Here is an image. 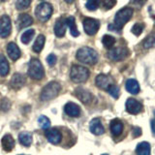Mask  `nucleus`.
Returning a JSON list of instances; mask_svg holds the SVG:
<instances>
[{"label": "nucleus", "instance_id": "obj_1", "mask_svg": "<svg viewBox=\"0 0 155 155\" xmlns=\"http://www.w3.org/2000/svg\"><path fill=\"white\" fill-rule=\"evenodd\" d=\"M77 59L84 64L94 65L98 62V53L89 47H84L77 52Z\"/></svg>", "mask_w": 155, "mask_h": 155}, {"label": "nucleus", "instance_id": "obj_2", "mask_svg": "<svg viewBox=\"0 0 155 155\" xmlns=\"http://www.w3.org/2000/svg\"><path fill=\"white\" fill-rule=\"evenodd\" d=\"M60 90H61V85L57 81H51L43 88L40 98L42 101L52 100L59 94Z\"/></svg>", "mask_w": 155, "mask_h": 155}, {"label": "nucleus", "instance_id": "obj_3", "mask_svg": "<svg viewBox=\"0 0 155 155\" xmlns=\"http://www.w3.org/2000/svg\"><path fill=\"white\" fill-rule=\"evenodd\" d=\"M133 13H134V10L131 7H124L121 10H119L114 16V25L117 29H121L129 21V19L132 18Z\"/></svg>", "mask_w": 155, "mask_h": 155}, {"label": "nucleus", "instance_id": "obj_4", "mask_svg": "<svg viewBox=\"0 0 155 155\" xmlns=\"http://www.w3.org/2000/svg\"><path fill=\"white\" fill-rule=\"evenodd\" d=\"M28 76L33 80L40 81L45 76V70L42 65L41 61L37 58H32L29 61V67H28Z\"/></svg>", "mask_w": 155, "mask_h": 155}, {"label": "nucleus", "instance_id": "obj_5", "mask_svg": "<svg viewBox=\"0 0 155 155\" xmlns=\"http://www.w3.org/2000/svg\"><path fill=\"white\" fill-rule=\"evenodd\" d=\"M89 70L87 68L80 65H74L71 68L70 78L76 84H81V82H84L87 81V79L89 78Z\"/></svg>", "mask_w": 155, "mask_h": 155}, {"label": "nucleus", "instance_id": "obj_6", "mask_svg": "<svg viewBox=\"0 0 155 155\" xmlns=\"http://www.w3.org/2000/svg\"><path fill=\"white\" fill-rule=\"evenodd\" d=\"M52 6L50 3L43 2L41 4H39L36 10H35V15L39 21H41L43 22H45L51 18L52 15Z\"/></svg>", "mask_w": 155, "mask_h": 155}, {"label": "nucleus", "instance_id": "obj_7", "mask_svg": "<svg viewBox=\"0 0 155 155\" xmlns=\"http://www.w3.org/2000/svg\"><path fill=\"white\" fill-rule=\"evenodd\" d=\"M129 55L128 48L124 47H118L115 48H111L108 52V57L113 61H121L125 59Z\"/></svg>", "mask_w": 155, "mask_h": 155}, {"label": "nucleus", "instance_id": "obj_8", "mask_svg": "<svg viewBox=\"0 0 155 155\" xmlns=\"http://www.w3.org/2000/svg\"><path fill=\"white\" fill-rule=\"evenodd\" d=\"M84 31L87 35H94L97 32H98L99 28H100V22L95 18H85L84 19Z\"/></svg>", "mask_w": 155, "mask_h": 155}, {"label": "nucleus", "instance_id": "obj_9", "mask_svg": "<svg viewBox=\"0 0 155 155\" xmlns=\"http://www.w3.org/2000/svg\"><path fill=\"white\" fill-rule=\"evenodd\" d=\"M12 32V22L11 18L4 15L0 18V37L7 38Z\"/></svg>", "mask_w": 155, "mask_h": 155}, {"label": "nucleus", "instance_id": "obj_10", "mask_svg": "<svg viewBox=\"0 0 155 155\" xmlns=\"http://www.w3.org/2000/svg\"><path fill=\"white\" fill-rule=\"evenodd\" d=\"M95 82H96V85L98 86L99 88L108 90L110 88V86L114 84V80H113V78H110V76L100 74L97 76Z\"/></svg>", "mask_w": 155, "mask_h": 155}, {"label": "nucleus", "instance_id": "obj_11", "mask_svg": "<svg viewBox=\"0 0 155 155\" xmlns=\"http://www.w3.org/2000/svg\"><path fill=\"white\" fill-rule=\"evenodd\" d=\"M143 110V106L139 101L133 98H129L126 101V110L131 114H138Z\"/></svg>", "mask_w": 155, "mask_h": 155}, {"label": "nucleus", "instance_id": "obj_12", "mask_svg": "<svg viewBox=\"0 0 155 155\" xmlns=\"http://www.w3.org/2000/svg\"><path fill=\"white\" fill-rule=\"evenodd\" d=\"M46 137L48 140L52 144H58L62 140V135L59 132V130H57L55 128L48 129L46 131Z\"/></svg>", "mask_w": 155, "mask_h": 155}, {"label": "nucleus", "instance_id": "obj_13", "mask_svg": "<svg viewBox=\"0 0 155 155\" xmlns=\"http://www.w3.org/2000/svg\"><path fill=\"white\" fill-rule=\"evenodd\" d=\"M66 26H67V21L64 18H58L55 24H54V34L58 38H61L65 35L66 32Z\"/></svg>", "mask_w": 155, "mask_h": 155}, {"label": "nucleus", "instance_id": "obj_14", "mask_svg": "<svg viewBox=\"0 0 155 155\" xmlns=\"http://www.w3.org/2000/svg\"><path fill=\"white\" fill-rule=\"evenodd\" d=\"M89 129H90V132L96 136H100L105 132V129L103 127V124H102L100 118L92 119L89 125Z\"/></svg>", "mask_w": 155, "mask_h": 155}, {"label": "nucleus", "instance_id": "obj_15", "mask_svg": "<svg viewBox=\"0 0 155 155\" xmlns=\"http://www.w3.org/2000/svg\"><path fill=\"white\" fill-rule=\"evenodd\" d=\"M33 23V18L29 16L27 14H21L19 15L17 21V25H18V29L21 30L22 28H25L30 26Z\"/></svg>", "mask_w": 155, "mask_h": 155}, {"label": "nucleus", "instance_id": "obj_16", "mask_svg": "<svg viewBox=\"0 0 155 155\" xmlns=\"http://www.w3.org/2000/svg\"><path fill=\"white\" fill-rule=\"evenodd\" d=\"M75 95L78 97V99L81 100L84 104H89L92 101V98H93L90 92L84 88H77L75 91Z\"/></svg>", "mask_w": 155, "mask_h": 155}, {"label": "nucleus", "instance_id": "obj_17", "mask_svg": "<svg viewBox=\"0 0 155 155\" xmlns=\"http://www.w3.org/2000/svg\"><path fill=\"white\" fill-rule=\"evenodd\" d=\"M64 111L67 115L72 116V117H78L81 114V109L80 107L75 103L69 102L64 107Z\"/></svg>", "mask_w": 155, "mask_h": 155}, {"label": "nucleus", "instance_id": "obj_18", "mask_svg": "<svg viewBox=\"0 0 155 155\" xmlns=\"http://www.w3.org/2000/svg\"><path fill=\"white\" fill-rule=\"evenodd\" d=\"M7 51H8V54L10 56L12 60H18L19 57H21V50L17 46L16 43L11 42L8 44L7 46Z\"/></svg>", "mask_w": 155, "mask_h": 155}, {"label": "nucleus", "instance_id": "obj_19", "mask_svg": "<svg viewBox=\"0 0 155 155\" xmlns=\"http://www.w3.org/2000/svg\"><path fill=\"white\" fill-rule=\"evenodd\" d=\"M1 144H2V147H3V149L5 150V151L10 152V151H12L13 148L15 147L16 142H15V140L12 137V135L6 134L1 140Z\"/></svg>", "mask_w": 155, "mask_h": 155}, {"label": "nucleus", "instance_id": "obj_20", "mask_svg": "<svg viewBox=\"0 0 155 155\" xmlns=\"http://www.w3.org/2000/svg\"><path fill=\"white\" fill-rule=\"evenodd\" d=\"M25 84V78L19 73H16L11 79V86L14 89H19Z\"/></svg>", "mask_w": 155, "mask_h": 155}, {"label": "nucleus", "instance_id": "obj_21", "mask_svg": "<svg viewBox=\"0 0 155 155\" xmlns=\"http://www.w3.org/2000/svg\"><path fill=\"white\" fill-rule=\"evenodd\" d=\"M110 129L111 134H113L114 137L119 136L121 132L123 131V123L121 122V120L117 118L113 119L110 123Z\"/></svg>", "mask_w": 155, "mask_h": 155}, {"label": "nucleus", "instance_id": "obj_22", "mask_svg": "<svg viewBox=\"0 0 155 155\" xmlns=\"http://www.w3.org/2000/svg\"><path fill=\"white\" fill-rule=\"evenodd\" d=\"M125 87H126V90H127L129 93L131 94H138L140 92V85H139V82L133 80V79H129L125 84Z\"/></svg>", "mask_w": 155, "mask_h": 155}, {"label": "nucleus", "instance_id": "obj_23", "mask_svg": "<svg viewBox=\"0 0 155 155\" xmlns=\"http://www.w3.org/2000/svg\"><path fill=\"white\" fill-rule=\"evenodd\" d=\"M10 71V65L7 58L3 54H0V76L5 77L8 75Z\"/></svg>", "mask_w": 155, "mask_h": 155}, {"label": "nucleus", "instance_id": "obj_24", "mask_svg": "<svg viewBox=\"0 0 155 155\" xmlns=\"http://www.w3.org/2000/svg\"><path fill=\"white\" fill-rule=\"evenodd\" d=\"M136 153L138 155H150V144L147 142H142L137 145Z\"/></svg>", "mask_w": 155, "mask_h": 155}, {"label": "nucleus", "instance_id": "obj_25", "mask_svg": "<svg viewBox=\"0 0 155 155\" xmlns=\"http://www.w3.org/2000/svg\"><path fill=\"white\" fill-rule=\"evenodd\" d=\"M67 21V26L70 28V32H71V35L73 37H78L80 35V32L78 30L77 25H76V21H75V18L74 17H69L66 18Z\"/></svg>", "mask_w": 155, "mask_h": 155}, {"label": "nucleus", "instance_id": "obj_26", "mask_svg": "<svg viewBox=\"0 0 155 155\" xmlns=\"http://www.w3.org/2000/svg\"><path fill=\"white\" fill-rule=\"evenodd\" d=\"M18 140L23 147H29L32 143V135L28 132H22L18 136Z\"/></svg>", "mask_w": 155, "mask_h": 155}, {"label": "nucleus", "instance_id": "obj_27", "mask_svg": "<svg viewBox=\"0 0 155 155\" xmlns=\"http://www.w3.org/2000/svg\"><path fill=\"white\" fill-rule=\"evenodd\" d=\"M45 42H46V38L45 36L43 35V34H40L37 39H36V41L35 43H34V45H33V51L39 53L42 50H43V48H44V45H45Z\"/></svg>", "mask_w": 155, "mask_h": 155}, {"label": "nucleus", "instance_id": "obj_28", "mask_svg": "<svg viewBox=\"0 0 155 155\" xmlns=\"http://www.w3.org/2000/svg\"><path fill=\"white\" fill-rule=\"evenodd\" d=\"M102 43H103V45L106 48H108V50H111L113 47L114 46L115 44V38L110 36V35H108V34H106V35L103 36V39H102Z\"/></svg>", "mask_w": 155, "mask_h": 155}, {"label": "nucleus", "instance_id": "obj_29", "mask_svg": "<svg viewBox=\"0 0 155 155\" xmlns=\"http://www.w3.org/2000/svg\"><path fill=\"white\" fill-rule=\"evenodd\" d=\"M34 34H35V30H34V29H28V30H26L21 35V42L23 44H25V45H27V44H29V42L32 40Z\"/></svg>", "mask_w": 155, "mask_h": 155}, {"label": "nucleus", "instance_id": "obj_30", "mask_svg": "<svg viewBox=\"0 0 155 155\" xmlns=\"http://www.w3.org/2000/svg\"><path fill=\"white\" fill-rule=\"evenodd\" d=\"M38 123H39V125H40V127L42 129H46V130L50 128V126H51L50 119H48L45 115H41L40 117L38 118Z\"/></svg>", "mask_w": 155, "mask_h": 155}, {"label": "nucleus", "instance_id": "obj_31", "mask_svg": "<svg viewBox=\"0 0 155 155\" xmlns=\"http://www.w3.org/2000/svg\"><path fill=\"white\" fill-rule=\"evenodd\" d=\"M143 46L144 48H153L155 46V36L153 35H149L144 39L143 42Z\"/></svg>", "mask_w": 155, "mask_h": 155}, {"label": "nucleus", "instance_id": "obj_32", "mask_svg": "<svg viewBox=\"0 0 155 155\" xmlns=\"http://www.w3.org/2000/svg\"><path fill=\"white\" fill-rule=\"evenodd\" d=\"M32 0H18L16 3V7L19 11L22 10H26L29 6H30Z\"/></svg>", "mask_w": 155, "mask_h": 155}, {"label": "nucleus", "instance_id": "obj_33", "mask_svg": "<svg viewBox=\"0 0 155 155\" xmlns=\"http://www.w3.org/2000/svg\"><path fill=\"white\" fill-rule=\"evenodd\" d=\"M100 4H101L100 0H87L85 6L89 11H95V10L98 9Z\"/></svg>", "mask_w": 155, "mask_h": 155}, {"label": "nucleus", "instance_id": "obj_34", "mask_svg": "<svg viewBox=\"0 0 155 155\" xmlns=\"http://www.w3.org/2000/svg\"><path fill=\"white\" fill-rule=\"evenodd\" d=\"M102 7L105 10H110L111 8H114L116 4V0H100Z\"/></svg>", "mask_w": 155, "mask_h": 155}, {"label": "nucleus", "instance_id": "obj_35", "mask_svg": "<svg viewBox=\"0 0 155 155\" xmlns=\"http://www.w3.org/2000/svg\"><path fill=\"white\" fill-rule=\"evenodd\" d=\"M143 28H144V24L143 23H136L135 25L132 28V33L135 34L136 36H139L142 34V32L143 31Z\"/></svg>", "mask_w": 155, "mask_h": 155}, {"label": "nucleus", "instance_id": "obj_36", "mask_svg": "<svg viewBox=\"0 0 155 155\" xmlns=\"http://www.w3.org/2000/svg\"><path fill=\"white\" fill-rule=\"evenodd\" d=\"M108 92L114 97V99H117L119 96V87L114 84L113 85L110 86V88L108 89Z\"/></svg>", "mask_w": 155, "mask_h": 155}, {"label": "nucleus", "instance_id": "obj_37", "mask_svg": "<svg viewBox=\"0 0 155 155\" xmlns=\"http://www.w3.org/2000/svg\"><path fill=\"white\" fill-rule=\"evenodd\" d=\"M10 107H11V103L7 98H3L2 101L0 102V110L2 111H7L10 109Z\"/></svg>", "mask_w": 155, "mask_h": 155}, {"label": "nucleus", "instance_id": "obj_38", "mask_svg": "<svg viewBox=\"0 0 155 155\" xmlns=\"http://www.w3.org/2000/svg\"><path fill=\"white\" fill-rule=\"evenodd\" d=\"M47 61L48 63V65H51V66H53L56 63V56L54 54H50L48 57H47Z\"/></svg>", "mask_w": 155, "mask_h": 155}, {"label": "nucleus", "instance_id": "obj_39", "mask_svg": "<svg viewBox=\"0 0 155 155\" xmlns=\"http://www.w3.org/2000/svg\"><path fill=\"white\" fill-rule=\"evenodd\" d=\"M147 1V0H131V3H133L136 7L140 8V7L143 6Z\"/></svg>", "mask_w": 155, "mask_h": 155}, {"label": "nucleus", "instance_id": "obj_40", "mask_svg": "<svg viewBox=\"0 0 155 155\" xmlns=\"http://www.w3.org/2000/svg\"><path fill=\"white\" fill-rule=\"evenodd\" d=\"M140 135H142V129L140 127H134L133 128V137L138 138Z\"/></svg>", "mask_w": 155, "mask_h": 155}, {"label": "nucleus", "instance_id": "obj_41", "mask_svg": "<svg viewBox=\"0 0 155 155\" xmlns=\"http://www.w3.org/2000/svg\"><path fill=\"white\" fill-rule=\"evenodd\" d=\"M151 130H152L153 135H155V119L151 120Z\"/></svg>", "mask_w": 155, "mask_h": 155}, {"label": "nucleus", "instance_id": "obj_42", "mask_svg": "<svg viewBox=\"0 0 155 155\" xmlns=\"http://www.w3.org/2000/svg\"><path fill=\"white\" fill-rule=\"evenodd\" d=\"M65 1H66L67 3H73V2H75L76 0H65Z\"/></svg>", "mask_w": 155, "mask_h": 155}, {"label": "nucleus", "instance_id": "obj_43", "mask_svg": "<svg viewBox=\"0 0 155 155\" xmlns=\"http://www.w3.org/2000/svg\"><path fill=\"white\" fill-rule=\"evenodd\" d=\"M1 1H6V0H1Z\"/></svg>", "mask_w": 155, "mask_h": 155}, {"label": "nucleus", "instance_id": "obj_44", "mask_svg": "<svg viewBox=\"0 0 155 155\" xmlns=\"http://www.w3.org/2000/svg\"><path fill=\"white\" fill-rule=\"evenodd\" d=\"M19 155H25V154H19Z\"/></svg>", "mask_w": 155, "mask_h": 155}, {"label": "nucleus", "instance_id": "obj_45", "mask_svg": "<svg viewBox=\"0 0 155 155\" xmlns=\"http://www.w3.org/2000/svg\"><path fill=\"white\" fill-rule=\"evenodd\" d=\"M102 155H108V154H102Z\"/></svg>", "mask_w": 155, "mask_h": 155}]
</instances>
